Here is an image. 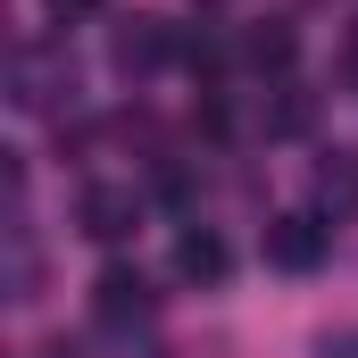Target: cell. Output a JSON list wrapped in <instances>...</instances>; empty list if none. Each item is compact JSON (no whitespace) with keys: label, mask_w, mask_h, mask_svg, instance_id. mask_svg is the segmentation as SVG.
Wrapping results in <instances>:
<instances>
[{"label":"cell","mask_w":358,"mask_h":358,"mask_svg":"<svg viewBox=\"0 0 358 358\" xmlns=\"http://www.w3.org/2000/svg\"><path fill=\"white\" fill-rule=\"evenodd\" d=\"M350 76H358V34H350Z\"/></svg>","instance_id":"cell-10"},{"label":"cell","mask_w":358,"mask_h":358,"mask_svg":"<svg viewBox=\"0 0 358 358\" xmlns=\"http://www.w3.org/2000/svg\"><path fill=\"white\" fill-rule=\"evenodd\" d=\"M50 8H59V17H92L100 0H50Z\"/></svg>","instance_id":"cell-9"},{"label":"cell","mask_w":358,"mask_h":358,"mask_svg":"<svg viewBox=\"0 0 358 358\" xmlns=\"http://www.w3.org/2000/svg\"><path fill=\"white\" fill-rule=\"evenodd\" d=\"M76 217H84V234H92V242H125V234H134V192H117V183H92Z\"/></svg>","instance_id":"cell-4"},{"label":"cell","mask_w":358,"mask_h":358,"mask_svg":"<svg viewBox=\"0 0 358 358\" xmlns=\"http://www.w3.org/2000/svg\"><path fill=\"white\" fill-rule=\"evenodd\" d=\"M317 358H358V334H325V342H317Z\"/></svg>","instance_id":"cell-8"},{"label":"cell","mask_w":358,"mask_h":358,"mask_svg":"<svg viewBox=\"0 0 358 358\" xmlns=\"http://www.w3.org/2000/svg\"><path fill=\"white\" fill-rule=\"evenodd\" d=\"M242 59H250V67H292V25H259V34L242 42Z\"/></svg>","instance_id":"cell-7"},{"label":"cell","mask_w":358,"mask_h":358,"mask_svg":"<svg viewBox=\"0 0 358 358\" xmlns=\"http://www.w3.org/2000/svg\"><path fill=\"white\" fill-rule=\"evenodd\" d=\"M176 275H183V283H225V275H234L225 234H208V225H183V234H176Z\"/></svg>","instance_id":"cell-3"},{"label":"cell","mask_w":358,"mask_h":358,"mask_svg":"<svg viewBox=\"0 0 358 358\" xmlns=\"http://www.w3.org/2000/svg\"><path fill=\"white\" fill-rule=\"evenodd\" d=\"M150 275L142 267H100V283H92V308L108 317V325H134V317H150Z\"/></svg>","instance_id":"cell-2"},{"label":"cell","mask_w":358,"mask_h":358,"mask_svg":"<svg viewBox=\"0 0 358 358\" xmlns=\"http://www.w3.org/2000/svg\"><path fill=\"white\" fill-rule=\"evenodd\" d=\"M317 200H325L334 217H350V208H358V159H334V167H317Z\"/></svg>","instance_id":"cell-6"},{"label":"cell","mask_w":358,"mask_h":358,"mask_svg":"<svg viewBox=\"0 0 358 358\" xmlns=\"http://www.w3.org/2000/svg\"><path fill=\"white\" fill-rule=\"evenodd\" d=\"M183 42H167V25L159 17H134L125 34H117V67H159V59H176Z\"/></svg>","instance_id":"cell-5"},{"label":"cell","mask_w":358,"mask_h":358,"mask_svg":"<svg viewBox=\"0 0 358 358\" xmlns=\"http://www.w3.org/2000/svg\"><path fill=\"white\" fill-rule=\"evenodd\" d=\"M267 259L283 275H317L325 267V225H317V217H275L267 225Z\"/></svg>","instance_id":"cell-1"}]
</instances>
